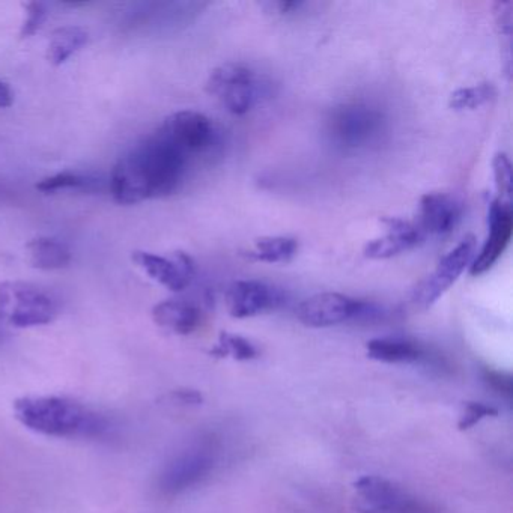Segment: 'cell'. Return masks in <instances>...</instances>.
Listing matches in <instances>:
<instances>
[{"mask_svg":"<svg viewBox=\"0 0 513 513\" xmlns=\"http://www.w3.org/2000/svg\"><path fill=\"white\" fill-rule=\"evenodd\" d=\"M485 381L489 384V386L492 387V389L497 390L498 393H501V395L512 396L513 383L512 377H510L509 374L486 369Z\"/></svg>","mask_w":513,"mask_h":513,"instance_id":"cell-27","label":"cell"},{"mask_svg":"<svg viewBox=\"0 0 513 513\" xmlns=\"http://www.w3.org/2000/svg\"><path fill=\"white\" fill-rule=\"evenodd\" d=\"M498 414H500V410L494 405L476 401L465 402L464 411L459 417L458 429L459 431H468L486 417H497Z\"/></svg>","mask_w":513,"mask_h":513,"instance_id":"cell-23","label":"cell"},{"mask_svg":"<svg viewBox=\"0 0 513 513\" xmlns=\"http://www.w3.org/2000/svg\"><path fill=\"white\" fill-rule=\"evenodd\" d=\"M282 292L258 280H238L226 292V306L232 318H253L282 306Z\"/></svg>","mask_w":513,"mask_h":513,"instance_id":"cell-11","label":"cell"},{"mask_svg":"<svg viewBox=\"0 0 513 513\" xmlns=\"http://www.w3.org/2000/svg\"><path fill=\"white\" fill-rule=\"evenodd\" d=\"M152 318L158 327L175 334L193 333L201 324L202 313L196 304L184 300H164L155 304Z\"/></svg>","mask_w":513,"mask_h":513,"instance_id":"cell-16","label":"cell"},{"mask_svg":"<svg viewBox=\"0 0 513 513\" xmlns=\"http://www.w3.org/2000/svg\"><path fill=\"white\" fill-rule=\"evenodd\" d=\"M383 225L386 226L387 234L366 244L363 250L366 258L377 259V261L395 258L414 249L425 240V235L422 234L419 226L408 220L386 217L383 219Z\"/></svg>","mask_w":513,"mask_h":513,"instance_id":"cell-15","label":"cell"},{"mask_svg":"<svg viewBox=\"0 0 513 513\" xmlns=\"http://www.w3.org/2000/svg\"><path fill=\"white\" fill-rule=\"evenodd\" d=\"M383 110L368 101H347L331 109L327 136L334 148L344 152L365 151L377 145L386 131Z\"/></svg>","mask_w":513,"mask_h":513,"instance_id":"cell-3","label":"cell"},{"mask_svg":"<svg viewBox=\"0 0 513 513\" xmlns=\"http://www.w3.org/2000/svg\"><path fill=\"white\" fill-rule=\"evenodd\" d=\"M211 354L216 357H232L238 362H249V360L258 359L259 351L246 337L222 333L219 337V344L213 348Z\"/></svg>","mask_w":513,"mask_h":513,"instance_id":"cell-22","label":"cell"},{"mask_svg":"<svg viewBox=\"0 0 513 513\" xmlns=\"http://www.w3.org/2000/svg\"><path fill=\"white\" fill-rule=\"evenodd\" d=\"M174 396L183 404L199 405L204 401L201 393L196 392V390H180V392H175Z\"/></svg>","mask_w":513,"mask_h":513,"instance_id":"cell-28","label":"cell"},{"mask_svg":"<svg viewBox=\"0 0 513 513\" xmlns=\"http://www.w3.org/2000/svg\"><path fill=\"white\" fill-rule=\"evenodd\" d=\"M207 92L232 115H246L261 100L262 85L255 71L243 64L220 65L208 77Z\"/></svg>","mask_w":513,"mask_h":513,"instance_id":"cell-6","label":"cell"},{"mask_svg":"<svg viewBox=\"0 0 513 513\" xmlns=\"http://www.w3.org/2000/svg\"><path fill=\"white\" fill-rule=\"evenodd\" d=\"M58 306L43 289L32 283H0V316L13 327L31 328L50 324Z\"/></svg>","mask_w":513,"mask_h":513,"instance_id":"cell-5","label":"cell"},{"mask_svg":"<svg viewBox=\"0 0 513 513\" xmlns=\"http://www.w3.org/2000/svg\"><path fill=\"white\" fill-rule=\"evenodd\" d=\"M298 252V241L291 237H264L255 241V247L244 253L247 259L265 264L289 262Z\"/></svg>","mask_w":513,"mask_h":513,"instance_id":"cell-20","label":"cell"},{"mask_svg":"<svg viewBox=\"0 0 513 513\" xmlns=\"http://www.w3.org/2000/svg\"><path fill=\"white\" fill-rule=\"evenodd\" d=\"M13 103V89L10 88L8 83L2 82V80H0V109H8V107L13 106Z\"/></svg>","mask_w":513,"mask_h":513,"instance_id":"cell-29","label":"cell"},{"mask_svg":"<svg viewBox=\"0 0 513 513\" xmlns=\"http://www.w3.org/2000/svg\"><path fill=\"white\" fill-rule=\"evenodd\" d=\"M88 32L79 26H65V28L56 29L50 38L49 50H47V59L50 64H65L71 56L76 55L80 49L88 44Z\"/></svg>","mask_w":513,"mask_h":513,"instance_id":"cell-19","label":"cell"},{"mask_svg":"<svg viewBox=\"0 0 513 513\" xmlns=\"http://www.w3.org/2000/svg\"><path fill=\"white\" fill-rule=\"evenodd\" d=\"M189 161L155 131L116 161L110 174V193L119 205L166 198L183 183Z\"/></svg>","mask_w":513,"mask_h":513,"instance_id":"cell-1","label":"cell"},{"mask_svg":"<svg viewBox=\"0 0 513 513\" xmlns=\"http://www.w3.org/2000/svg\"><path fill=\"white\" fill-rule=\"evenodd\" d=\"M131 258L151 279L172 292L184 291L192 283L196 274L195 261L192 256L184 252H175L167 258V256L136 250Z\"/></svg>","mask_w":513,"mask_h":513,"instance_id":"cell-10","label":"cell"},{"mask_svg":"<svg viewBox=\"0 0 513 513\" xmlns=\"http://www.w3.org/2000/svg\"><path fill=\"white\" fill-rule=\"evenodd\" d=\"M88 181L77 174L71 172H62V174L52 175V177L44 178L37 184V190L43 193L59 192V190L79 189L85 186Z\"/></svg>","mask_w":513,"mask_h":513,"instance_id":"cell-25","label":"cell"},{"mask_svg":"<svg viewBox=\"0 0 513 513\" xmlns=\"http://www.w3.org/2000/svg\"><path fill=\"white\" fill-rule=\"evenodd\" d=\"M419 217L417 226L425 237H447L461 223L462 204L449 193H426L420 199Z\"/></svg>","mask_w":513,"mask_h":513,"instance_id":"cell-13","label":"cell"},{"mask_svg":"<svg viewBox=\"0 0 513 513\" xmlns=\"http://www.w3.org/2000/svg\"><path fill=\"white\" fill-rule=\"evenodd\" d=\"M368 357L383 363H414L422 359L423 348L404 337H378L366 344Z\"/></svg>","mask_w":513,"mask_h":513,"instance_id":"cell-17","label":"cell"},{"mask_svg":"<svg viewBox=\"0 0 513 513\" xmlns=\"http://www.w3.org/2000/svg\"><path fill=\"white\" fill-rule=\"evenodd\" d=\"M17 419L37 434L55 438L100 437L109 428L106 417L79 402L58 396H29L14 405Z\"/></svg>","mask_w":513,"mask_h":513,"instance_id":"cell-2","label":"cell"},{"mask_svg":"<svg viewBox=\"0 0 513 513\" xmlns=\"http://www.w3.org/2000/svg\"><path fill=\"white\" fill-rule=\"evenodd\" d=\"M497 95V89L492 83H480L471 88H461L450 95V107L453 110H474L491 103Z\"/></svg>","mask_w":513,"mask_h":513,"instance_id":"cell-21","label":"cell"},{"mask_svg":"<svg viewBox=\"0 0 513 513\" xmlns=\"http://www.w3.org/2000/svg\"><path fill=\"white\" fill-rule=\"evenodd\" d=\"M488 232V238H486L482 250L468 268L471 276H482L486 271L491 270L506 252L513 232V213L510 202L500 198L492 199L489 202Z\"/></svg>","mask_w":513,"mask_h":513,"instance_id":"cell-9","label":"cell"},{"mask_svg":"<svg viewBox=\"0 0 513 513\" xmlns=\"http://www.w3.org/2000/svg\"><path fill=\"white\" fill-rule=\"evenodd\" d=\"M356 507L362 513H401L407 506L404 492L392 480L363 476L354 482Z\"/></svg>","mask_w":513,"mask_h":513,"instance_id":"cell-14","label":"cell"},{"mask_svg":"<svg viewBox=\"0 0 513 513\" xmlns=\"http://www.w3.org/2000/svg\"><path fill=\"white\" fill-rule=\"evenodd\" d=\"M476 250L477 241L473 235H468L455 249L450 250L438 262L437 268L414 288L411 295L414 306L423 310L434 306L449 291L450 286L461 277V274L470 268L471 262L476 258Z\"/></svg>","mask_w":513,"mask_h":513,"instance_id":"cell-8","label":"cell"},{"mask_svg":"<svg viewBox=\"0 0 513 513\" xmlns=\"http://www.w3.org/2000/svg\"><path fill=\"white\" fill-rule=\"evenodd\" d=\"M492 167H494V180L498 195L503 201L509 202L510 195H512V163L504 152H498L492 160Z\"/></svg>","mask_w":513,"mask_h":513,"instance_id":"cell-24","label":"cell"},{"mask_svg":"<svg viewBox=\"0 0 513 513\" xmlns=\"http://www.w3.org/2000/svg\"><path fill=\"white\" fill-rule=\"evenodd\" d=\"M383 307L337 292L307 298L298 306L297 318L309 328H328L350 321H372L383 316Z\"/></svg>","mask_w":513,"mask_h":513,"instance_id":"cell-4","label":"cell"},{"mask_svg":"<svg viewBox=\"0 0 513 513\" xmlns=\"http://www.w3.org/2000/svg\"><path fill=\"white\" fill-rule=\"evenodd\" d=\"M26 249L31 256V264L38 270H62L71 264V252L61 241L49 237H38L29 241Z\"/></svg>","mask_w":513,"mask_h":513,"instance_id":"cell-18","label":"cell"},{"mask_svg":"<svg viewBox=\"0 0 513 513\" xmlns=\"http://www.w3.org/2000/svg\"><path fill=\"white\" fill-rule=\"evenodd\" d=\"M26 8V20L23 22L22 31H20V37L31 38L43 28L44 23L47 20V7L41 2H29L25 5Z\"/></svg>","mask_w":513,"mask_h":513,"instance_id":"cell-26","label":"cell"},{"mask_svg":"<svg viewBox=\"0 0 513 513\" xmlns=\"http://www.w3.org/2000/svg\"><path fill=\"white\" fill-rule=\"evenodd\" d=\"M213 467V456L207 450H186L164 468L160 479L161 489L167 494L186 491L207 477Z\"/></svg>","mask_w":513,"mask_h":513,"instance_id":"cell-12","label":"cell"},{"mask_svg":"<svg viewBox=\"0 0 513 513\" xmlns=\"http://www.w3.org/2000/svg\"><path fill=\"white\" fill-rule=\"evenodd\" d=\"M157 133L172 143L187 158L208 154L219 146L220 134L214 122L204 113L183 110L170 115Z\"/></svg>","mask_w":513,"mask_h":513,"instance_id":"cell-7","label":"cell"}]
</instances>
